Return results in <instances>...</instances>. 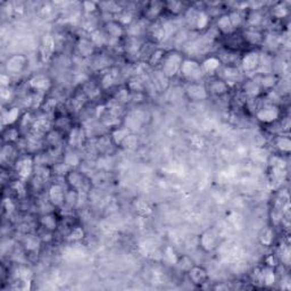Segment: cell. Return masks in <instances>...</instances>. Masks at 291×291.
<instances>
[{"label": "cell", "instance_id": "obj_1", "mask_svg": "<svg viewBox=\"0 0 291 291\" xmlns=\"http://www.w3.org/2000/svg\"><path fill=\"white\" fill-rule=\"evenodd\" d=\"M183 56L178 51H168L165 52L163 60L160 63V72L163 73L166 78L171 79L180 74L181 65L183 61Z\"/></svg>", "mask_w": 291, "mask_h": 291}, {"label": "cell", "instance_id": "obj_2", "mask_svg": "<svg viewBox=\"0 0 291 291\" xmlns=\"http://www.w3.org/2000/svg\"><path fill=\"white\" fill-rule=\"evenodd\" d=\"M14 170H15L18 180L27 182L31 176L35 174V155L23 154L18 156L17 159L14 161Z\"/></svg>", "mask_w": 291, "mask_h": 291}, {"label": "cell", "instance_id": "obj_3", "mask_svg": "<svg viewBox=\"0 0 291 291\" xmlns=\"http://www.w3.org/2000/svg\"><path fill=\"white\" fill-rule=\"evenodd\" d=\"M180 75L182 76L184 81L188 83L192 82H202L205 73L202 68V63L196 59L184 58L181 65Z\"/></svg>", "mask_w": 291, "mask_h": 291}, {"label": "cell", "instance_id": "obj_4", "mask_svg": "<svg viewBox=\"0 0 291 291\" xmlns=\"http://www.w3.org/2000/svg\"><path fill=\"white\" fill-rule=\"evenodd\" d=\"M255 116L261 123L270 125V124H273L280 120L281 109L278 105L267 103L257 109Z\"/></svg>", "mask_w": 291, "mask_h": 291}, {"label": "cell", "instance_id": "obj_5", "mask_svg": "<svg viewBox=\"0 0 291 291\" xmlns=\"http://www.w3.org/2000/svg\"><path fill=\"white\" fill-rule=\"evenodd\" d=\"M64 181H65L64 183L69 189L75 190V191L81 193L85 191V187H87V184L89 182V179L82 173V172L71 169L68 171V173L65 174Z\"/></svg>", "mask_w": 291, "mask_h": 291}, {"label": "cell", "instance_id": "obj_6", "mask_svg": "<svg viewBox=\"0 0 291 291\" xmlns=\"http://www.w3.org/2000/svg\"><path fill=\"white\" fill-rule=\"evenodd\" d=\"M240 68L242 72L252 73L261 68V54L256 49H250L243 52L240 57Z\"/></svg>", "mask_w": 291, "mask_h": 291}, {"label": "cell", "instance_id": "obj_7", "mask_svg": "<svg viewBox=\"0 0 291 291\" xmlns=\"http://www.w3.org/2000/svg\"><path fill=\"white\" fill-rule=\"evenodd\" d=\"M207 88V91L209 93V96L213 94V96L222 97L225 96L227 93L230 91V84H229L225 80L222 79L221 76L214 75L209 76V79L206 83H205Z\"/></svg>", "mask_w": 291, "mask_h": 291}, {"label": "cell", "instance_id": "obj_8", "mask_svg": "<svg viewBox=\"0 0 291 291\" xmlns=\"http://www.w3.org/2000/svg\"><path fill=\"white\" fill-rule=\"evenodd\" d=\"M243 41L248 49H255L256 47H262L265 44V35L258 28L247 27L241 32Z\"/></svg>", "mask_w": 291, "mask_h": 291}, {"label": "cell", "instance_id": "obj_9", "mask_svg": "<svg viewBox=\"0 0 291 291\" xmlns=\"http://www.w3.org/2000/svg\"><path fill=\"white\" fill-rule=\"evenodd\" d=\"M219 243V235L215 229H208L199 236V247L205 252L215 250Z\"/></svg>", "mask_w": 291, "mask_h": 291}, {"label": "cell", "instance_id": "obj_10", "mask_svg": "<svg viewBox=\"0 0 291 291\" xmlns=\"http://www.w3.org/2000/svg\"><path fill=\"white\" fill-rule=\"evenodd\" d=\"M185 96L190 100V102H204V100L208 99L209 93L207 91V88L205 83L200 82H192L188 83L187 88H185Z\"/></svg>", "mask_w": 291, "mask_h": 291}, {"label": "cell", "instance_id": "obj_11", "mask_svg": "<svg viewBox=\"0 0 291 291\" xmlns=\"http://www.w3.org/2000/svg\"><path fill=\"white\" fill-rule=\"evenodd\" d=\"M68 189V187H66ZM66 189H64L63 184L52 183L48 189V202L52 207L63 208L65 204V193Z\"/></svg>", "mask_w": 291, "mask_h": 291}, {"label": "cell", "instance_id": "obj_12", "mask_svg": "<svg viewBox=\"0 0 291 291\" xmlns=\"http://www.w3.org/2000/svg\"><path fill=\"white\" fill-rule=\"evenodd\" d=\"M187 274L189 276V280L191 281V283L196 285V287L202 288L205 284L208 283L209 275L203 266L193 265L191 269L187 272Z\"/></svg>", "mask_w": 291, "mask_h": 291}, {"label": "cell", "instance_id": "obj_13", "mask_svg": "<svg viewBox=\"0 0 291 291\" xmlns=\"http://www.w3.org/2000/svg\"><path fill=\"white\" fill-rule=\"evenodd\" d=\"M28 60L24 55H13L6 61V69L8 73L17 74L25 70Z\"/></svg>", "mask_w": 291, "mask_h": 291}, {"label": "cell", "instance_id": "obj_14", "mask_svg": "<svg viewBox=\"0 0 291 291\" xmlns=\"http://www.w3.org/2000/svg\"><path fill=\"white\" fill-rule=\"evenodd\" d=\"M104 31L109 39H120L125 33V28H124V25L121 22L111 20L105 23Z\"/></svg>", "mask_w": 291, "mask_h": 291}, {"label": "cell", "instance_id": "obj_15", "mask_svg": "<svg viewBox=\"0 0 291 291\" xmlns=\"http://www.w3.org/2000/svg\"><path fill=\"white\" fill-rule=\"evenodd\" d=\"M241 91L245 93L246 98H258L262 93H264L258 81L255 80L254 78L243 81Z\"/></svg>", "mask_w": 291, "mask_h": 291}, {"label": "cell", "instance_id": "obj_16", "mask_svg": "<svg viewBox=\"0 0 291 291\" xmlns=\"http://www.w3.org/2000/svg\"><path fill=\"white\" fill-rule=\"evenodd\" d=\"M164 3H149L144 9V16L146 17V20L150 22H155L156 20H158V17H160L161 14L164 13Z\"/></svg>", "mask_w": 291, "mask_h": 291}, {"label": "cell", "instance_id": "obj_17", "mask_svg": "<svg viewBox=\"0 0 291 291\" xmlns=\"http://www.w3.org/2000/svg\"><path fill=\"white\" fill-rule=\"evenodd\" d=\"M40 228L55 233L59 227V218L55 213H47L39 218Z\"/></svg>", "mask_w": 291, "mask_h": 291}, {"label": "cell", "instance_id": "obj_18", "mask_svg": "<svg viewBox=\"0 0 291 291\" xmlns=\"http://www.w3.org/2000/svg\"><path fill=\"white\" fill-rule=\"evenodd\" d=\"M222 66L221 60H219L218 56H209L206 59L202 61V68L205 75L214 76L216 75L215 73Z\"/></svg>", "mask_w": 291, "mask_h": 291}, {"label": "cell", "instance_id": "obj_19", "mask_svg": "<svg viewBox=\"0 0 291 291\" xmlns=\"http://www.w3.org/2000/svg\"><path fill=\"white\" fill-rule=\"evenodd\" d=\"M216 28L222 37H227L233 32H237L232 26V23L230 21V17L228 15V13L222 14V15H219V17H217Z\"/></svg>", "mask_w": 291, "mask_h": 291}, {"label": "cell", "instance_id": "obj_20", "mask_svg": "<svg viewBox=\"0 0 291 291\" xmlns=\"http://www.w3.org/2000/svg\"><path fill=\"white\" fill-rule=\"evenodd\" d=\"M130 133H131V131L127 126H118L117 125V126L112 128L109 137H111V139H112L114 145L122 146L123 141L126 139V137L130 135Z\"/></svg>", "mask_w": 291, "mask_h": 291}, {"label": "cell", "instance_id": "obj_21", "mask_svg": "<svg viewBox=\"0 0 291 291\" xmlns=\"http://www.w3.org/2000/svg\"><path fill=\"white\" fill-rule=\"evenodd\" d=\"M273 144L275 149L278 150L281 156L289 155L291 149V141L288 136H282V135L275 136V138L273 139Z\"/></svg>", "mask_w": 291, "mask_h": 291}, {"label": "cell", "instance_id": "obj_22", "mask_svg": "<svg viewBox=\"0 0 291 291\" xmlns=\"http://www.w3.org/2000/svg\"><path fill=\"white\" fill-rule=\"evenodd\" d=\"M3 140L5 144H15L20 140V127L15 125L5 126L3 130Z\"/></svg>", "mask_w": 291, "mask_h": 291}, {"label": "cell", "instance_id": "obj_23", "mask_svg": "<svg viewBox=\"0 0 291 291\" xmlns=\"http://www.w3.org/2000/svg\"><path fill=\"white\" fill-rule=\"evenodd\" d=\"M49 85H50V82L46 76L37 75V76H33V78L30 80L31 89H33L37 92L46 91V90H48Z\"/></svg>", "mask_w": 291, "mask_h": 291}, {"label": "cell", "instance_id": "obj_24", "mask_svg": "<svg viewBox=\"0 0 291 291\" xmlns=\"http://www.w3.org/2000/svg\"><path fill=\"white\" fill-rule=\"evenodd\" d=\"M20 108L13 107L8 108L7 112H4L3 114V121H4V127L11 126L20 121Z\"/></svg>", "mask_w": 291, "mask_h": 291}, {"label": "cell", "instance_id": "obj_25", "mask_svg": "<svg viewBox=\"0 0 291 291\" xmlns=\"http://www.w3.org/2000/svg\"><path fill=\"white\" fill-rule=\"evenodd\" d=\"M288 8L285 7V5L282 3L275 4L273 7L271 8V15L274 20H282L283 17L288 15Z\"/></svg>", "mask_w": 291, "mask_h": 291}, {"label": "cell", "instance_id": "obj_26", "mask_svg": "<svg viewBox=\"0 0 291 291\" xmlns=\"http://www.w3.org/2000/svg\"><path fill=\"white\" fill-rule=\"evenodd\" d=\"M260 241L262 245L270 247L274 241V231L270 228L263 229L260 233Z\"/></svg>", "mask_w": 291, "mask_h": 291}, {"label": "cell", "instance_id": "obj_27", "mask_svg": "<svg viewBox=\"0 0 291 291\" xmlns=\"http://www.w3.org/2000/svg\"><path fill=\"white\" fill-rule=\"evenodd\" d=\"M164 8H165V11L173 14V15H180V14H182L185 11L183 7V4H181L179 2L164 3Z\"/></svg>", "mask_w": 291, "mask_h": 291}, {"label": "cell", "instance_id": "obj_28", "mask_svg": "<svg viewBox=\"0 0 291 291\" xmlns=\"http://www.w3.org/2000/svg\"><path fill=\"white\" fill-rule=\"evenodd\" d=\"M84 238V230L81 227H72L69 230L68 233V239L73 241V242H78L81 241Z\"/></svg>", "mask_w": 291, "mask_h": 291}]
</instances>
